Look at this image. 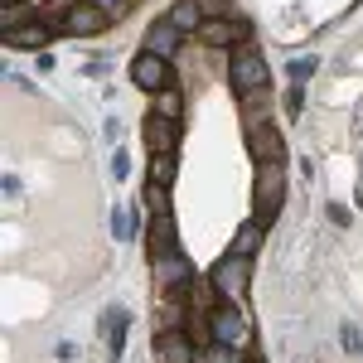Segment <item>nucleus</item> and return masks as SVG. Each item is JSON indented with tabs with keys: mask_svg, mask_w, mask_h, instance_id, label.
Returning <instances> with one entry per match:
<instances>
[{
	"mask_svg": "<svg viewBox=\"0 0 363 363\" xmlns=\"http://www.w3.org/2000/svg\"><path fill=\"white\" fill-rule=\"evenodd\" d=\"M92 5H102L107 15H116V10H126V0H92Z\"/></svg>",
	"mask_w": 363,
	"mask_h": 363,
	"instance_id": "nucleus-28",
	"label": "nucleus"
},
{
	"mask_svg": "<svg viewBox=\"0 0 363 363\" xmlns=\"http://www.w3.org/2000/svg\"><path fill=\"white\" fill-rule=\"evenodd\" d=\"M315 68H320V58H291V63H286V73H291V83H301V87H306V78L315 73Z\"/></svg>",
	"mask_w": 363,
	"mask_h": 363,
	"instance_id": "nucleus-21",
	"label": "nucleus"
},
{
	"mask_svg": "<svg viewBox=\"0 0 363 363\" xmlns=\"http://www.w3.org/2000/svg\"><path fill=\"white\" fill-rule=\"evenodd\" d=\"M131 83L140 87V92H169L174 87V73H169V58H160V54H145L140 49L136 58H131Z\"/></svg>",
	"mask_w": 363,
	"mask_h": 363,
	"instance_id": "nucleus-5",
	"label": "nucleus"
},
{
	"mask_svg": "<svg viewBox=\"0 0 363 363\" xmlns=\"http://www.w3.org/2000/svg\"><path fill=\"white\" fill-rule=\"evenodd\" d=\"M150 267H155V286H165V291H174V286H189V281H194L189 262H184V252H169V257L150 262Z\"/></svg>",
	"mask_w": 363,
	"mask_h": 363,
	"instance_id": "nucleus-14",
	"label": "nucleus"
},
{
	"mask_svg": "<svg viewBox=\"0 0 363 363\" xmlns=\"http://www.w3.org/2000/svg\"><path fill=\"white\" fill-rule=\"evenodd\" d=\"M145 203H150V218H165V213H169V194L160 189V184L145 189Z\"/></svg>",
	"mask_w": 363,
	"mask_h": 363,
	"instance_id": "nucleus-22",
	"label": "nucleus"
},
{
	"mask_svg": "<svg viewBox=\"0 0 363 363\" xmlns=\"http://www.w3.org/2000/svg\"><path fill=\"white\" fill-rule=\"evenodd\" d=\"M286 112H291V116H301V112H306V87H301V83H291V87H286Z\"/></svg>",
	"mask_w": 363,
	"mask_h": 363,
	"instance_id": "nucleus-24",
	"label": "nucleus"
},
{
	"mask_svg": "<svg viewBox=\"0 0 363 363\" xmlns=\"http://www.w3.org/2000/svg\"><path fill=\"white\" fill-rule=\"evenodd\" d=\"M145 145L155 150V155H174L179 150V121H169V116H145Z\"/></svg>",
	"mask_w": 363,
	"mask_h": 363,
	"instance_id": "nucleus-10",
	"label": "nucleus"
},
{
	"mask_svg": "<svg viewBox=\"0 0 363 363\" xmlns=\"http://www.w3.org/2000/svg\"><path fill=\"white\" fill-rule=\"evenodd\" d=\"M155 116H169V121H179L184 116V97L169 87V92H160V102H155Z\"/></svg>",
	"mask_w": 363,
	"mask_h": 363,
	"instance_id": "nucleus-20",
	"label": "nucleus"
},
{
	"mask_svg": "<svg viewBox=\"0 0 363 363\" xmlns=\"http://www.w3.org/2000/svg\"><path fill=\"white\" fill-rule=\"evenodd\" d=\"M199 5H203V15H208V20H218V15H223V5H228V0H199Z\"/></svg>",
	"mask_w": 363,
	"mask_h": 363,
	"instance_id": "nucleus-27",
	"label": "nucleus"
},
{
	"mask_svg": "<svg viewBox=\"0 0 363 363\" xmlns=\"http://www.w3.org/2000/svg\"><path fill=\"white\" fill-rule=\"evenodd\" d=\"M267 78H272V68H267V58H262V54H252V49H238V54L228 58V83L238 87L242 97L262 92V87H267Z\"/></svg>",
	"mask_w": 363,
	"mask_h": 363,
	"instance_id": "nucleus-3",
	"label": "nucleus"
},
{
	"mask_svg": "<svg viewBox=\"0 0 363 363\" xmlns=\"http://www.w3.org/2000/svg\"><path fill=\"white\" fill-rule=\"evenodd\" d=\"M126 174H131V155L116 150V155H112V179H126Z\"/></svg>",
	"mask_w": 363,
	"mask_h": 363,
	"instance_id": "nucleus-25",
	"label": "nucleus"
},
{
	"mask_svg": "<svg viewBox=\"0 0 363 363\" xmlns=\"http://www.w3.org/2000/svg\"><path fill=\"white\" fill-rule=\"evenodd\" d=\"M107 10L102 5H92V0H78V5H68L63 10V20H54L58 34H73V39H92V34H102L107 29Z\"/></svg>",
	"mask_w": 363,
	"mask_h": 363,
	"instance_id": "nucleus-4",
	"label": "nucleus"
},
{
	"mask_svg": "<svg viewBox=\"0 0 363 363\" xmlns=\"http://www.w3.org/2000/svg\"><path fill=\"white\" fill-rule=\"evenodd\" d=\"M208 281H213L218 301H242V296H247V286H252V257H238V252L218 257V262H213V272H208Z\"/></svg>",
	"mask_w": 363,
	"mask_h": 363,
	"instance_id": "nucleus-2",
	"label": "nucleus"
},
{
	"mask_svg": "<svg viewBox=\"0 0 363 363\" xmlns=\"http://www.w3.org/2000/svg\"><path fill=\"white\" fill-rule=\"evenodd\" d=\"M252 199H257L252 223L267 233V228L277 223L281 203H286V169H281V165H262V169H257V189H252Z\"/></svg>",
	"mask_w": 363,
	"mask_h": 363,
	"instance_id": "nucleus-1",
	"label": "nucleus"
},
{
	"mask_svg": "<svg viewBox=\"0 0 363 363\" xmlns=\"http://www.w3.org/2000/svg\"><path fill=\"white\" fill-rule=\"evenodd\" d=\"M112 233L121 238V242H131V233H136V218H131L126 203H116V208H112Z\"/></svg>",
	"mask_w": 363,
	"mask_h": 363,
	"instance_id": "nucleus-19",
	"label": "nucleus"
},
{
	"mask_svg": "<svg viewBox=\"0 0 363 363\" xmlns=\"http://www.w3.org/2000/svg\"><path fill=\"white\" fill-rule=\"evenodd\" d=\"M330 223H335V228H349V223H354V213H349L344 203H330Z\"/></svg>",
	"mask_w": 363,
	"mask_h": 363,
	"instance_id": "nucleus-26",
	"label": "nucleus"
},
{
	"mask_svg": "<svg viewBox=\"0 0 363 363\" xmlns=\"http://www.w3.org/2000/svg\"><path fill=\"white\" fill-rule=\"evenodd\" d=\"M155 359L160 363H199V349L184 330H165V335L155 339Z\"/></svg>",
	"mask_w": 363,
	"mask_h": 363,
	"instance_id": "nucleus-11",
	"label": "nucleus"
},
{
	"mask_svg": "<svg viewBox=\"0 0 363 363\" xmlns=\"http://www.w3.org/2000/svg\"><path fill=\"white\" fill-rule=\"evenodd\" d=\"M203 20H208V15H203L199 0H174V10H169V25L179 29V34H199Z\"/></svg>",
	"mask_w": 363,
	"mask_h": 363,
	"instance_id": "nucleus-15",
	"label": "nucleus"
},
{
	"mask_svg": "<svg viewBox=\"0 0 363 363\" xmlns=\"http://www.w3.org/2000/svg\"><path fill=\"white\" fill-rule=\"evenodd\" d=\"M179 49H184V34H179V29L169 25V15H165V20H155V25L145 29V54L174 58V54H179Z\"/></svg>",
	"mask_w": 363,
	"mask_h": 363,
	"instance_id": "nucleus-12",
	"label": "nucleus"
},
{
	"mask_svg": "<svg viewBox=\"0 0 363 363\" xmlns=\"http://www.w3.org/2000/svg\"><path fill=\"white\" fill-rule=\"evenodd\" d=\"M0 5H25V0H0Z\"/></svg>",
	"mask_w": 363,
	"mask_h": 363,
	"instance_id": "nucleus-29",
	"label": "nucleus"
},
{
	"mask_svg": "<svg viewBox=\"0 0 363 363\" xmlns=\"http://www.w3.org/2000/svg\"><path fill=\"white\" fill-rule=\"evenodd\" d=\"M150 184H160V189L174 184V155H155L150 160Z\"/></svg>",
	"mask_w": 363,
	"mask_h": 363,
	"instance_id": "nucleus-18",
	"label": "nucleus"
},
{
	"mask_svg": "<svg viewBox=\"0 0 363 363\" xmlns=\"http://www.w3.org/2000/svg\"><path fill=\"white\" fill-rule=\"evenodd\" d=\"M145 247H150V262H160L169 252H184L179 247V238H174V218H150V233H145Z\"/></svg>",
	"mask_w": 363,
	"mask_h": 363,
	"instance_id": "nucleus-13",
	"label": "nucleus"
},
{
	"mask_svg": "<svg viewBox=\"0 0 363 363\" xmlns=\"http://www.w3.org/2000/svg\"><path fill=\"white\" fill-rule=\"evenodd\" d=\"M247 150L262 160V165H281V155H286L281 131L272 126V121H252V126H247Z\"/></svg>",
	"mask_w": 363,
	"mask_h": 363,
	"instance_id": "nucleus-8",
	"label": "nucleus"
},
{
	"mask_svg": "<svg viewBox=\"0 0 363 363\" xmlns=\"http://www.w3.org/2000/svg\"><path fill=\"white\" fill-rule=\"evenodd\" d=\"M208 320H213V344H228V349L247 344V320H242V310L233 306V301H218Z\"/></svg>",
	"mask_w": 363,
	"mask_h": 363,
	"instance_id": "nucleus-7",
	"label": "nucleus"
},
{
	"mask_svg": "<svg viewBox=\"0 0 363 363\" xmlns=\"http://www.w3.org/2000/svg\"><path fill=\"white\" fill-rule=\"evenodd\" d=\"M199 39H203L208 49H238V44H247V39H252V20H228V15L203 20Z\"/></svg>",
	"mask_w": 363,
	"mask_h": 363,
	"instance_id": "nucleus-6",
	"label": "nucleus"
},
{
	"mask_svg": "<svg viewBox=\"0 0 363 363\" xmlns=\"http://www.w3.org/2000/svg\"><path fill=\"white\" fill-rule=\"evenodd\" d=\"M102 335H107V344H112V359H121V349H126V310L121 306L102 310Z\"/></svg>",
	"mask_w": 363,
	"mask_h": 363,
	"instance_id": "nucleus-16",
	"label": "nucleus"
},
{
	"mask_svg": "<svg viewBox=\"0 0 363 363\" xmlns=\"http://www.w3.org/2000/svg\"><path fill=\"white\" fill-rule=\"evenodd\" d=\"M199 363H238V359L228 344H208V349H199Z\"/></svg>",
	"mask_w": 363,
	"mask_h": 363,
	"instance_id": "nucleus-23",
	"label": "nucleus"
},
{
	"mask_svg": "<svg viewBox=\"0 0 363 363\" xmlns=\"http://www.w3.org/2000/svg\"><path fill=\"white\" fill-rule=\"evenodd\" d=\"M257 238H262V228L242 223V228H238V238H233V252H238V257H257Z\"/></svg>",
	"mask_w": 363,
	"mask_h": 363,
	"instance_id": "nucleus-17",
	"label": "nucleus"
},
{
	"mask_svg": "<svg viewBox=\"0 0 363 363\" xmlns=\"http://www.w3.org/2000/svg\"><path fill=\"white\" fill-rule=\"evenodd\" d=\"M54 34H58V25H49V20H29V25L0 34V44H5V49H44Z\"/></svg>",
	"mask_w": 363,
	"mask_h": 363,
	"instance_id": "nucleus-9",
	"label": "nucleus"
}]
</instances>
